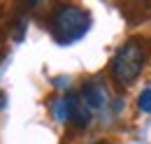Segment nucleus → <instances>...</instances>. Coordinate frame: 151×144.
I'll list each match as a JSON object with an SVG mask.
<instances>
[{
	"instance_id": "nucleus-1",
	"label": "nucleus",
	"mask_w": 151,
	"mask_h": 144,
	"mask_svg": "<svg viewBox=\"0 0 151 144\" xmlns=\"http://www.w3.org/2000/svg\"><path fill=\"white\" fill-rule=\"evenodd\" d=\"M49 26L58 42L70 44L86 35L91 26V17L79 5H56V9L51 12V19H49Z\"/></svg>"
},
{
	"instance_id": "nucleus-2",
	"label": "nucleus",
	"mask_w": 151,
	"mask_h": 144,
	"mask_svg": "<svg viewBox=\"0 0 151 144\" xmlns=\"http://www.w3.org/2000/svg\"><path fill=\"white\" fill-rule=\"evenodd\" d=\"M144 60H147V47L142 40H128L126 44H121L109 65L114 81L121 86L132 84L144 68Z\"/></svg>"
},
{
	"instance_id": "nucleus-3",
	"label": "nucleus",
	"mask_w": 151,
	"mask_h": 144,
	"mask_svg": "<svg viewBox=\"0 0 151 144\" xmlns=\"http://www.w3.org/2000/svg\"><path fill=\"white\" fill-rule=\"evenodd\" d=\"M79 105H81V100L77 95H60L51 100V114L58 123H72V116Z\"/></svg>"
},
{
	"instance_id": "nucleus-4",
	"label": "nucleus",
	"mask_w": 151,
	"mask_h": 144,
	"mask_svg": "<svg viewBox=\"0 0 151 144\" xmlns=\"http://www.w3.org/2000/svg\"><path fill=\"white\" fill-rule=\"evenodd\" d=\"M81 100L91 112H102L107 107V89H105V84H86L84 93H81Z\"/></svg>"
},
{
	"instance_id": "nucleus-5",
	"label": "nucleus",
	"mask_w": 151,
	"mask_h": 144,
	"mask_svg": "<svg viewBox=\"0 0 151 144\" xmlns=\"http://www.w3.org/2000/svg\"><path fill=\"white\" fill-rule=\"evenodd\" d=\"M137 107L142 109L144 114H151V89H144L137 98Z\"/></svg>"
},
{
	"instance_id": "nucleus-6",
	"label": "nucleus",
	"mask_w": 151,
	"mask_h": 144,
	"mask_svg": "<svg viewBox=\"0 0 151 144\" xmlns=\"http://www.w3.org/2000/svg\"><path fill=\"white\" fill-rule=\"evenodd\" d=\"M5 107V95H2V93H0V109Z\"/></svg>"
},
{
	"instance_id": "nucleus-7",
	"label": "nucleus",
	"mask_w": 151,
	"mask_h": 144,
	"mask_svg": "<svg viewBox=\"0 0 151 144\" xmlns=\"http://www.w3.org/2000/svg\"><path fill=\"white\" fill-rule=\"evenodd\" d=\"M95 144H107V142H95Z\"/></svg>"
}]
</instances>
